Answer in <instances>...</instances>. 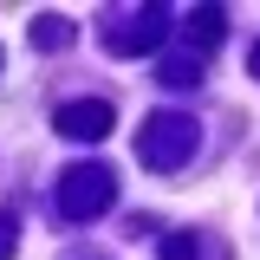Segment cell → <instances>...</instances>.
<instances>
[{
  "label": "cell",
  "mask_w": 260,
  "mask_h": 260,
  "mask_svg": "<svg viewBox=\"0 0 260 260\" xmlns=\"http://www.w3.org/2000/svg\"><path fill=\"white\" fill-rule=\"evenodd\" d=\"M137 156L150 162V169H182L195 156V124L182 111H150L143 130H137Z\"/></svg>",
  "instance_id": "6da1fadb"
},
{
  "label": "cell",
  "mask_w": 260,
  "mask_h": 260,
  "mask_svg": "<svg viewBox=\"0 0 260 260\" xmlns=\"http://www.w3.org/2000/svg\"><path fill=\"white\" fill-rule=\"evenodd\" d=\"M111 195H117V176L104 162H72L59 176V215L65 221H91V215L111 208Z\"/></svg>",
  "instance_id": "7a4b0ae2"
},
{
  "label": "cell",
  "mask_w": 260,
  "mask_h": 260,
  "mask_svg": "<svg viewBox=\"0 0 260 260\" xmlns=\"http://www.w3.org/2000/svg\"><path fill=\"white\" fill-rule=\"evenodd\" d=\"M52 130L72 137V143H98V137L111 130V104H104V98H72V104L52 111Z\"/></svg>",
  "instance_id": "3957f363"
},
{
  "label": "cell",
  "mask_w": 260,
  "mask_h": 260,
  "mask_svg": "<svg viewBox=\"0 0 260 260\" xmlns=\"http://www.w3.org/2000/svg\"><path fill=\"white\" fill-rule=\"evenodd\" d=\"M162 32H169V13H162V7H143L124 32H104V46H111V52H156Z\"/></svg>",
  "instance_id": "277c9868"
},
{
  "label": "cell",
  "mask_w": 260,
  "mask_h": 260,
  "mask_svg": "<svg viewBox=\"0 0 260 260\" xmlns=\"http://www.w3.org/2000/svg\"><path fill=\"white\" fill-rule=\"evenodd\" d=\"M221 32H228V13H221V7H195V13H189V46H195V52H215Z\"/></svg>",
  "instance_id": "5b68a950"
},
{
  "label": "cell",
  "mask_w": 260,
  "mask_h": 260,
  "mask_svg": "<svg viewBox=\"0 0 260 260\" xmlns=\"http://www.w3.org/2000/svg\"><path fill=\"white\" fill-rule=\"evenodd\" d=\"M32 46H39V52H59V46H72V20H59V13L32 20Z\"/></svg>",
  "instance_id": "8992f818"
},
{
  "label": "cell",
  "mask_w": 260,
  "mask_h": 260,
  "mask_svg": "<svg viewBox=\"0 0 260 260\" xmlns=\"http://www.w3.org/2000/svg\"><path fill=\"white\" fill-rule=\"evenodd\" d=\"M162 78H169L176 91H182V85H195V59H169V65H162Z\"/></svg>",
  "instance_id": "52a82bcc"
},
{
  "label": "cell",
  "mask_w": 260,
  "mask_h": 260,
  "mask_svg": "<svg viewBox=\"0 0 260 260\" xmlns=\"http://www.w3.org/2000/svg\"><path fill=\"white\" fill-rule=\"evenodd\" d=\"M162 260H195V234H169L162 241Z\"/></svg>",
  "instance_id": "ba28073f"
},
{
  "label": "cell",
  "mask_w": 260,
  "mask_h": 260,
  "mask_svg": "<svg viewBox=\"0 0 260 260\" xmlns=\"http://www.w3.org/2000/svg\"><path fill=\"white\" fill-rule=\"evenodd\" d=\"M13 234H20V228H13V215H7V208H0V260H13V247H20Z\"/></svg>",
  "instance_id": "9c48e42d"
},
{
  "label": "cell",
  "mask_w": 260,
  "mask_h": 260,
  "mask_svg": "<svg viewBox=\"0 0 260 260\" xmlns=\"http://www.w3.org/2000/svg\"><path fill=\"white\" fill-rule=\"evenodd\" d=\"M247 65H254V78H260V46H254V59H247Z\"/></svg>",
  "instance_id": "30bf717a"
}]
</instances>
